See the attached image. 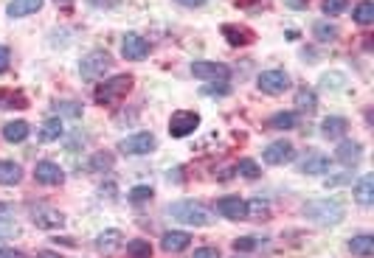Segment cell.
Here are the masks:
<instances>
[{
  "label": "cell",
  "mask_w": 374,
  "mask_h": 258,
  "mask_svg": "<svg viewBox=\"0 0 374 258\" xmlns=\"http://www.w3.org/2000/svg\"><path fill=\"white\" fill-rule=\"evenodd\" d=\"M223 37L231 42V46H251V42L256 39V34L247 28V26H234V23H225L223 26Z\"/></svg>",
  "instance_id": "cell-15"
},
{
  "label": "cell",
  "mask_w": 374,
  "mask_h": 258,
  "mask_svg": "<svg viewBox=\"0 0 374 258\" xmlns=\"http://www.w3.org/2000/svg\"><path fill=\"white\" fill-rule=\"evenodd\" d=\"M28 101L23 93H15V90H0V110H26Z\"/></svg>",
  "instance_id": "cell-25"
},
{
  "label": "cell",
  "mask_w": 374,
  "mask_h": 258,
  "mask_svg": "<svg viewBox=\"0 0 374 258\" xmlns=\"http://www.w3.org/2000/svg\"><path fill=\"white\" fill-rule=\"evenodd\" d=\"M39 9H43V0H12V3L6 6V14L9 17H28Z\"/></svg>",
  "instance_id": "cell-19"
},
{
  "label": "cell",
  "mask_w": 374,
  "mask_h": 258,
  "mask_svg": "<svg viewBox=\"0 0 374 258\" xmlns=\"http://www.w3.org/2000/svg\"><path fill=\"white\" fill-rule=\"evenodd\" d=\"M191 73L197 79H209V81H228L231 79V70L223 62H209V59L191 62Z\"/></svg>",
  "instance_id": "cell-10"
},
{
  "label": "cell",
  "mask_w": 374,
  "mask_h": 258,
  "mask_svg": "<svg viewBox=\"0 0 374 258\" xmlns=\"http://www.w3.org/2000/svg\"><path fill=\"white\" fill-rule=\"evenodd\" d=\"M315 37H318L321 42L338 39V26H332V23H318V26H315Z\"/></svg>",
  "instance_id": "cell-33"
},
{
  "label": "cell",
  "mask_w": 374,
  "mask_h": 258,
  "mask_svg": "<svg viewBox=\"0 0 374 258\" xmlns=\"http://www.w3.org/2000/svg\"><path fill=\"white\" fill-rule=\"evenodd\" d=\"M57 110L62 115H68V118H79L82 115V104H76V101H62V104H57Z\"/></svg>",
  "instance_id": "cell-38"
},
{
  "label": "cell",
  "mask_w": 374,
  "mask_h": 258,
  "mask_svg": "<svg viewBox=\"0 0 374 258\" xmlns=\"http://www.w3.org/2000/svg\"><path fill=\"white\" fill-rule=\"evenodd\" d=\"M355 23H360V26H371L374 23V3H371V0H363V3L355 6Z\"/></svg>",
  "instance_id": "cell-30"
},
{
  "label": "cell",
  "mask_w": 374,
  "mask_h": 258,
  "mask_svg": "<svg viewBox=\"0 0 374 258\" xmlns=\"http://www.w3.org/2000/svg\"><path fill=\"white\" fill-rule=\"evenodd\" d=\"M349 252H352V255H357V258H368V255H374V236H368V233L352 236V239H349Z\"/></svg>",
  "instance_id": "cell-21"
},
{
  "label": "cell",
  "mask_w": 374,
  "mask_h": 258,
  "mask_svg": "<svg viewBox=\"0 0 374 258\" xmlns=\"http://www.w3.org/2000/svg\"><path fill=\"white\" fill-rule=\"evenodd\" d=\"M113 166V155H104V152H99V155H93L91 157V171H107Z\"/></svg>",
  "instance_id": "cell-35"
},
{
  "label": "cell",
  "mask_w": 374,
  "mask_h": 258,
  "mask_svg": "<svg viewBox=\"0 0 374 258\" xmlns=\"http://www.w3.org/2000/svg\"><path fill=\"white\" fill-rule=\"evenodd\" d=\"M31 219L37 228H46V230H54V228H62L65 225V217L57 210V208H48V205H37L31 208Z\"/></svg>",
  "instance_id": "cell-12"
},
{
  "label": "cell",
  "mask_w": 374,
  "mask_h": 258,
  "mask_svg": "<svg viewBox=\"0 0 374 258\" xmlns=\"http://www.w3.org/2000/svg\"><path fill=\"white\" fill-rule=\"evenodd\" d=\"M175 3H180L186 9H200V6H205V0H175Z\"/></svg>",
  "instance_id": "cell-44"
},
{
  "label": "cell",
  "mask_w": 374,
  "mask_h": 258,
  "mask_svg": "<svg viewBox=\"0 0 374 258\" xmlns=\"http://www.w3.org/2000/svg\"><path fill=\"white\" fill-rule=\"evenodd\" d=\"M88 3H91V6H99V9H102V6H104V9H113V6H118V0H88Z\"/></svg>",
  "instance_id": "cell-43"
},
{
  "label": "cell",
  "mask_w": 374,
  "mask_h": 258,
  "mask_svg": "<svg viewBox=\"0 0 374 258\" xmlns=\"http://www.w3.org/2000/svg\"><path fill=\"white\" fill-rule=\"evenodd\" d=\"M234 171H236V175H242V177H247V180H256L259 175H262V171H259V166H256V160H239L236 166H234Z\"/></svg>",
  "instance_id": "cell-31"
},
{
  "label": "cell",
  "mask_w": 374,
  "mask_h": 258,
  "mask_svg": "<svg viewBox=\"0 0 374 258\" xmlns=\"http://www.w3.org/2000/svg\"><path fill=\"white\" fill-rule=\"evenodd\" d=\"M127 199H130L133 205H141V202H149V199H152V188H149V186H135V188H130V194H127Z\"/></svg>",
  "instance_id": "cell-34"
},
{
  "label": "cell",
  "mask_w": 374,
  "mask_h": 258,
  "mask_svg": "<svg viewBox=\"0 0 374 258\" xmlns=\"http://www.w3.org/2000/svg\"><path fill=\"white\" fill-rule=\"evenodd\" d=\"M155 146H158V141H155L152 132H135V135L124 138L118 143V152H124V155H149Z\"/></svg>",
  "instance_id": "cell-8"
},
{
  "label": "cell",
  "mask_w": 374,
  "mask_h": 258,
  "mask_svg": "<svg viewBox=\"0 0 374 258\" xmlns=\"http://www.w3.org/2000/svg\"><path fill=\"white\" fill-rule=\"evenodd\" d=\"M256 84H259V90L268 93V96H281L290 88V76L284 70H265V73H259Z\"/></svg>",
  "instance_id": "cell-7"
},
{
  "label": "cell",
  "mask_w": 374,
  "mask_h": 258,
  "mask_svg": "<svg viewBox=\"0 0 374 258\" xmlns=\"http://www.w3.org/2000/svg\"><path fill=\"white\" fill-rule=\"evenodd\" d=\"M346 129H349V121L341 118V115H329V118L321 121V135L329 138V141L344 138V135H346Z\"/></svg>",
  "instance_id": "cell-16"
},
{
  "label": "cell",
  "mask_w": 374,
  "mask_h": 258,
  "mask_svg": "<svg viewBox=\"0 0 374 258\" xmlns=\"http://www.w3.org/2000/svg\"><path fill=\"white\" fill-rule=\"evenodd\" d=\"M110 65H113V59H110L107 51H91L85 59L79 62V73H82V79L96 81L110 70Z\"/></svg>",
  "instance_id": "cell-4"
},
{
  "label": "cell",
  "mask_w": 374,
  "mask_h": 258,
  "mask_svg": "<svg viewBox=\"0 0 374 258\" xmlns=\"http://www.w3.org/2000/svg\"><path fill=\"white\" fill-rule=\"evenodd\" d=\"M9 62H12V54L6 46H0V73H6L9 70Z\"/></svg>",
  "instance_id": "cell-41"
},
{
  "label": "cell",
  "mask_w": 374,
  "mask_h": 258,
  "mask_svg": "<svg viewBox=\"0 0 374 258\" xmlns=\"http://www.w3.org/2000/svg\"><path fill=\"white\" fill-rule=\"evenodd\" d=\"M34 177H37V183H43V186H62L65 171L57 163H51V160H39L34 166Z\"/></svg>",
  "instance_id": "cell-13"
},
{
  "label": "cell",
  "mask_w": 374,
  "mask_h": 258,
  "mask_svg": "<svg viewBox=\"0 0 374 258\" xmlns=\"http://www.w3.org/2000/svg\"><path fill=\"white\" fill-rule=\"evenodd\" d=\"M191 258H220V250L217 247H200V250H194Z\"/></svg>",
  "instance_id": "cell-40"
},
{
  "label": "cell",
  "mask_w": 374,
  "mask_h": 258,
  "mask_svg": "<svg viewBox=\"0 0 374 258\" xmlns=\"http://www.w3.org/2000/svg\"><path fill=\"white\" fill-rule=\"evenodd\" d=\"M287 6H293V9H301V6H307V0H287Z\"/></svg>",
  "instance_id": "cell-45"
},
{
  "label": "cell",
  "mask_w": 374,
  "mask_h": 258,
  "mask_svg": "<svg viewBox=\"0 0 374 258\" xmlns=\"http://www.w3.org/2000/svg\"><path fill=\"white\" fill-rule=\"evenodd\" d=\"M127 258H152V247H149V241H144V239H133V241H127Z\"/></svg>",
  "instance_id": "cell-29"
},
{
  "label": "cell",
  "mask_w": 374,
  "mask_h": 258,
  "mask_svg": "<svg viewBox=\"0 0 374 258\" xmlns=\"http://www.w3.org/2000/svg\"><path fill=\"white\" fill-rule=\"evenodd\" d=\"M231 244H234V250H236V252H251V250H256V247H259V241H256L254 236H239V239H234Z\"/></svg>",
  "instance_id": "cell-36"
},
{
  "label": "cell",
  "mask_w": 374,
  "mask_h": 258,
  "mask_svg": "<svg viewBox=\"0 0 374 258\" xmlns=\"http://www.w3.org/2000/svg\"><path fill=\"white\" fill-rule=\"evenodd\" d=\"M189 241H191V236H189L186 230H169V233H163L160 247H163L166 252H180V250L189 247Z\"/></svg>",
  "instance_id": "cell-17"
},
{
  "label": "cell",
  "mask_w": 374,
  "mask_h": 258,
  "mask_svg": "<svg viewBox=\"0 0 374 258\" xmlns=\"http://www.w3.org/2000/svg\"><path fill=\"white\" fill-rule=\"evenodd\" d=\"M121 57L130 59V62H138V59L149 57V39H144L141 34H124V39H121Z\"/></svg>",
  "instance_id": "cell-9"
},
{
  "label": "cell",
  "mask_w": 374,
  "mask_h": 258,
  "mask_svg": "<svg viewBox=\"0 0 374 258\" xmlns=\"http://www.w3.org/2000/svg\"><path fill=\"white\" fill-rule=\"evenodd\" d=\"M121 241H124L121 230H104V233L96 236V250H99L102 255H113V252L121 247Z\"/></svg>",
  "instance_id": "cell-18"
},
{
  "label": "cell",
  "mask_w": 374,
  "mask_h": 258,
  "mask_svg": "<svg viewBox=\"0 0 374 258\" xmlns=\"http://www.w3.org/2000/svg\"><path fill=\"white\" fill-rule=\"evenodd\" d=\"M262 157H265V163H268V166H284V163H293V160H296V146L281 138V141L268 143V146H265V152H262Z\"/></svg>",
  "instance_id": "cell-6"
},
{
  "label": "cell",
  "mask_w": 374,
  "mask_h": 258,
  "mask_svg": "<svg viewBox=\"0 0 374 258\" xmlns=\"http://www.w3.org/2000/svg\"><path fill=\"white\" fill-rule=\"evenodd\" d=\"M197 126H200V115L194 110H178L169 118V135L172 138H186V135L194 132Z\"/></svg>",
  "instance_id": "cell-5"
},
{
  "label": "cell",
  "mask_w": 374,
  "mask_h": 258,
  "mask_svg": "<svg viewBox=\"0 0 374 258\" xmlns=\"http://www.w3.org/2000/svg\"><path fill=\"white\" fill-rule=\"evenodd\" d=\"M296 107H299L301 112H312V110L318 107V96H315L310 88H301V90L296 93Z\"/></svg>",
  "instance_id": "cell-28"
},
{
  "label": "cell",
  "mask_w": 374,
  "mask_h": 258,
  "mask_svg": "<svg viewBox=\"0 0 374 258\" xmlns=\"http://www.w3.org/2000/svg\"><path fill=\"white\" fill-rule=\"evenodd\" d=\"M304 217L318 225H338L344 219V205L338 199H312L304 205Z\"/></svg>",
  "instance_id": "cell-3"
},
{
  "label": "cell",
  "mask_w": 374,
  "mask_h": 258,
  "mask_svg": "<svg viewBox=\"0 0 374 258\" xmlns=\"http://www.w3.org/2000/svg\"><path fill=\"white\" fill-rule=\"evenodd\" d=\"M169 217L183 222V225H194V228H209L214 222L212 210L203 208L200 202H191V199H183V202H175L169 205Z\"/></svg>",
  "instance_id": "cell-1"
},
{
  "label": "cell",
  "mask_w": 374,
  "mask_h": 258,
  "mask_svg": "<svg viewBox=\"0 0 374 258\" xmlns=\"http://www.w3.org/2000/svg\"><path fill=\"white\" fill-rule=\"evenodd\" d=\"M346 6H349V0H321V12H324L326 17H338V14H344Z\"/></svg>",
  "instance_id": "cell-32"
},
{
  "label": "cell",
  "mask_w": 374,
  "mask_h": 258,
  "mask_svg": "<svg viewBox=\"0 0 374 258\" xmlns=\"http://www.w3.org/2000/svg\"><path fill=\"white\" fill-rule=\"evenodd\" d=\"M344 76L341 73H326L324 79H321V84H324V90H341L344 88Z\"/></svg>",
  "instance_id": "cell-37"
},
{
  "label": "cell",
  "mask_w": 374,
  "mask_h": 258,
  "mask_svg": "<svg viewBox=\"0 0 374 258\" xmlns=\"http://www.w3.org/2000/svg\"><path fill=\"white\" fill-rule=\"evenodd\" d=\"M57 3H71V0H57Z\"/></svg>",
  "instance_id": "cell-47"
},
{
  "label": "cell",
  "mask_w": 374,
  "mask_h": 258,
  "mask_svg": "<svg viewBox=\"0 0 374 258\" xmlns=\"http://www.w3.org/2000/svg\"><path fill=\"white\" fill-rule=\"evenodd\" d=\"M299 123V115L296 112H276L268 118V126L270 129H296Z\"/></svg>",
  "instance_id": "cell-26"
},
{
  "label": "cell",
  "mask_w": 374,
  "mask_h": 258,
  "mask_svg": "<svg viewBox=\"0 0 374 258\" xmlns=\"http://www.w3.org/2000/svg\"><path fill=\"white\" fill-rule=\"evenodd\" d=\"M28 123L26 121H9L6 126H3V141H9V143H23L26 138H28Z\"/></svg>",
  "instance_id": "cell-23"
},
{
  "label": "cell",
  "mask_w": 374,
  "mask_h": 258,
  "mask_svg": "<svg viewBox=\"0 0 374 258\" xmlns=\"http://www.w3.org/2000/svg\"><path fill=\"white\" fill-rule=\"evenodd\" d=\"M335 160H338L341 166L352 168V166H357V163L363 160V146H360L357 141H344V143L335 149Z\"/></svg>",
  "instance_id": "cell-14"
},
{
  "label": "cell",
  "mask_w": 374,
  "mask_h": 258,
  "mask_svg": "<svg viewBox=\"0 0 374 258\" xmlns=\"http://www.w3.org/2000/svg\"><path fill=\"white\" fill-rule=\"evenodd\" d=\"M23 180V168L15 160H0V186H17Z\"/></svg>",
  "instance_id": "cell-22"
},
{
  "label": "cell",
  "mask_w": 374,
  "mask_h": 258,
  "mask_svg": "<svg viewBox=\"0 0 374 258\" xmlns=\"http://www.w3.org/2000/svg\"><path fill=\"white\" fill-rule=\"evenodd\" d=\"M217 213L231 222H245L247 219V202L239 197H223L217 199Z\"/></svg>",
  "instance_id": "cell-11"
},
{
  "label": "cell",
  "mask_w": 374,
  "mask_h": 258,
  "mask_svg": "<svg viewBox=\"0 0 374 258\" xmlns=\"http://www.w3.org/2000/svg\"><path fill=\"white\" fill-rule=\"evenodd\" d=\"M268 213V202H262V199H254L251 205H247V219L251 217H265Z\"/></svg>",
  "instance_id": "cell-39"
},
{
  "label": "cell",
  "mask_w": 374,
  "mask_h": 258,
  "mask_svg": "<svg viewBox=\"0 0 374 258\" xmlns=\"http://www.w3.org/2000/svg\"><path fill=\"white\" fill-rule=\"evenodd\" d=\"M130 90H133V76L121 73V76H113V79L102 81L96 88V93H93V99H96V104L107 107V104H118Z\"/></svg>",
  "instance_id": "cell-2"
},
{
  "label": "cell",
  "mask_w": 374,
  "mask_h": 258,
  "mask_svg": "<svg viewBox=\"0 0 374 258\" xmlns=\"http://www.w3.org/2000/svg\"><path fill=\"white\" fill-rule=\"evenodd\" d=\"M62 121L59 118H48L46 123H43V129H39V141H59L62 138Z\"/></svg>",
  "instance_id": "cell-27"
},
{
  "label": "cell",
  "mask_w": 374,
  "mask_h": 258,
  "mask_svg": "<svg viewBox=\"0 0 374 258\" xmlns=\"http://www.w3.org/2000/svg\"><path fill=\"white\" fill-rule=\"evenodd\" d=\"M329 166H332V160H329L326 155L312 152V155H310V157L301 163V175H326Z\"/></svg>",
  "instance_id": "cell-20"
},
{
  "label": "cell",
  "mask_w": 374,
  "mask_h": 258,
  "mask_svg": "<svg viewBox=\"0 0 374 258\" xmlns=\"http://www.w3.org/2000/svg\"><path fill=\"white\" fill-rule=\"evenodd\" d=\"M355 199L360 205H371L374 202V177L371 175H363L357 183H355Z\"/></svg>",
  "instance_id": "cell-24"
},
{
  "label": "cell",
  "mask_w": 374,
  "mask_h": 258,
  "mask_svg": "<svg viewBox=\"0 0 374 258\" xmlns=\"http://www.w3.org/2000/svg\"><path fill=\"white\" fill-rule=\"evenodd\" d=\"M0 258H26V255L15 247H0Z\"/></svg>",
  "instance_id": "cell-42"
},
{
  "label": "cell",
  "mask_w": 374,
  "mask_h": 258,
  "mask_svg": "<svg viewBox=\"0 0 374 258\" xmlns=\"http://www.w3.org/2000/svg\"><path fill=\"white\" fill-rule=\"evenodd\" d=\"M37 258H59V252H51V250H46V252H37Z\"/></svg>",
  "instance_id": "cell-46"
}]
</instances>
